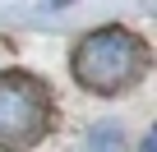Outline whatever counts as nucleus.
I'll list each match as a JSON object with an SVG mask.
<instances>
[{
    "label": "nucleus",
    "mask_w": 157,
    "mask_h": 152,
    "mask_svg": "<svg viewBox=\"0 0 157 152\" xmlns=\"http://www.w3.org/2000/svg\"><path fill=\"white\" fill-rule=\"evenodd\" d=\"M51 129V92L23 69H0V147L28 152Z\"/></svg>",
    "instance_id": "f03ea898"
},
{
    "label": "nucleus",
    "mask_w": 157,
    "mask_h": 152,
    "mask_svg": "<svg viewBox=\"0 0 157 152\" xmlns=\"http://www.w3.org/2000/svg\"><path fill=\"white\" fill-rule=\"evenodd\" d=\"M88 152H125L120 129H116V124H97V129L88 134Z\"/></svg>",
    "instance_id": "7ed1b4c3"
},
{
    "label": "nucleus",
    "mask_w": 157,
    "mask_h": 152,
    "mask_svg": "<svg viewBox=\"0 0 157 152\" xmlns=\"http://www.w3.org/2000/svg\"><path fill=\"white\" fill-rule=\"evenodd\" d=\"M143 152H157V124H152V129L143 134Z\"/></svg>",
    "instance_id": "20e7f679"
},
{
    "label": "nucleus",
    "mask_w": 157,
    "mask_h": 152,
    "mask_svg": "<svg viewBox=\"0 0 157 152\" xmlns=\"http://www.w3.org/2000/svg\"><path fill=\"white\" fill-rule=\"evenodd\" d=\"M143 65H148V51H143V42L129 28H93L69 55L74 79L88 92H102V97L129 88L143 74Z\"/></svg>",
    "instance_id": "f257e3e1"
}]
</instances>
